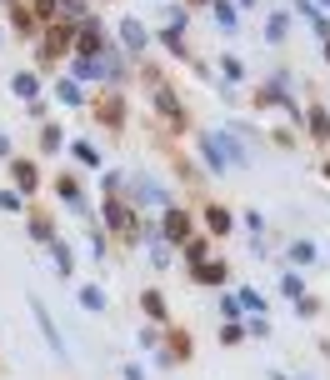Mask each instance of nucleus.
<instances>
[{
    "mask_svg": "<svg viewBox=\"0 0 330 380\" xmlns=\"http://www.w3.org/2000/svg\"><path fill=\"white\" fill-rule=\"evenodd\" d=\"M220 71H226V80H240V75H245V66H240L236 56H226V61H220Z\"/></svg>",
    "mask_w": 330,
    "mask_h": 380,
    "instance_id": "obj_18",
    "label": "nucleus"
},
{
    "mask_svg": "<svg viewBox=\"0 0 330 380\" xmlns=\"http://www.w3.org/2000/svg\"><path fill=\"white\" fill-rule=\"evenodd\" d=\"M150 260H155V265H171V250H165L155 235H150Z\"/></svg>",
    "mask_w": 330,
    "mask_h": 380,
    "instance_id": "obj_21",
    "label": "nucleus"
},
{
    "mask_svg": "<svg viewBox=\"0 0 330 380\" xmlns=\"http://www.w3.org/2000/svg\"><path fill=\"white\" fill-rule=\"evenodd\" d=\"M0 155H11V140H6V130H0Z\"/></svg>",
    "mask_w": 330,
    "mask_h": 380,
    "instance_id": "obj_27",
    "label": "nucleus"
},
{
    "mask_svg": "<svg viewBox=\"0 0 330 380\" xmlns=\"http://www.w3.org/2000/svg\"><path fill=\"white\" fill-rule=\"evenodd\" d=\"M55 195H61L71 210H80L85 200H80V185H75V176H61V180H55Z\"/></svg>",
    "mask_w": 330,
    "mask_h": 380,
    "instance_id": "obj_4",
    "label": "nucleus"
},
{
    "mask_svg": "<svg viewBox=\"0 0 330 380\" xmlns=\"http://www.w3.org/2000/svg\"><path fill=\"white\" fill-rule=\"evenodd\" d=\"M121 30H126V45H130V50H145V40H150V35H145V25H140V20H126Z\"/></svg>",
    "mask_w": 330,
    "mask_h": 380,
    "instance_id": "obj_7",
    "label": "nucleus"
},
{
    "mask_svg": "<svg viewBox=\"0 0 330 380\" xmlns=\"http://www.w3.org/2000/svg\"><path fill=\"white\" fill-rule=\"evenodd\" d=\"M50 250H55V265H61V276H71V270H75V255H71V245H66V240H55Z\"/></svg>",
    "mask_w": 330,
    "mask_h": 380,
    "instance_id": "obj_9",
    "label": "nucleus"
},
{
    "mask_svg": "<svg viewBox=\"0 0 330 380\" xmlns=\"http://www.w3.org/2000/svg\"><path fill=\"white\" fill-rule=\"evenodd\" d=\"M126 380H145V370L140 365H126Z\"/></svg>",
    "mask_w": 330,
    "mask_h": 380,
    "instance_id": "obj_26",
    "label": "nucleus"
},
{
    "mask_svg": "<svg viewBox=\"0 0 330 380\" xmlns=\"http://www.w3.org/2000/svg\"><path fill=\"white\" fill-rule=\"evenodd\" d=\"M291 255H295L300 265H310V260H315V245H310V240H295V245H291Z\"/></svg>",
    "mask_w": 330,
    "mask_h": 380,
    "instance_id": "obj_17",
    "label": "nucleus"
},
{
    "mask_svg": "<svg viewBox=\"0 0 330 380\" xmlns=\"http://www.w3.org/2000/svg\"><path fill=\"white\" fill-rule=\"evenodd\" d=\"M140 305H145V315H150V320H165V300H160L155 290H150V295H140Z\"/></svg>",
    "mask_w": 330,
    "mask_h": 380,
    "instance_id": "obj_12",
    "label": "nucleus"
},
{
    "mask_svg": "<svg viewBox=\"0 0 330 380\" xmlns=\"http://www.w3.org/2000/svg\"><path fill=\"white\" fill-rule=\"evenodd\" d=\"M80 305H85V310H95V315H105V310H110V300H105V290H100V286H85V290H80Z\"/></svg>",
    "mask_w": 330,
    "mask_h": 380,
    "instance_id": "obj_5",
    "label": "nucleus"
},
{
    "mask_svg": "<svg viewBox=\"0 0 330 380\" xmlns=\"http://www.w3.org/2000/svg\"><path fill=\"white\" fill-rule=\"evenodd\" d=\"M265 35H270V40H286V16H281V11L270 16V30H265Z\"/></svg>",
    "mask_w": 330,
    "mask_h": 380,
    "instance_id": "obj_20",
    "label": "nucleus"
},
{
    "mask_svg": "<svg viewBox=\"0 0 330 380\" xmlns=\"http://www.w3.org/2000/svg\"><path fill=\"white\" fill-rule=\"evenodd\" d=\"M55 95H61L66 105H80V85H75V80H61V85H55Z\"/></svg>",
    "mask_w": 330,
    "mask_h": 380,
    "instance_id": "obj_14",
    "label": "nucleus"
},
{
    "mask_svg": "<svg viewBox=\"0 0 330 380\" xmlns=\"http://www.w3.org/2000/svg\"><path fill=\"white\" fill-rule=\"evenodd\" d=\"M35 320H40V331H45V341H50V350L55 355H66V341H61V331H55V320H50V310L35 300Z\"/></svg>",
    "mask_w": 330,
    "mask_h": 380,
    "instance_id": "obj_2",
    "label": "nucleus"
},
{
    "mask_svg": "<svg viewBox=\"0 0 330 380\" xmlns=\"http://www.w3.org/2000/svg\"><path fill=\"white\" fill-rule=\"evenodd\" d=\"M11 90H16V95H35V90H40V80H35V75H16V80H11Z\"/></svg>",
    "mask_w": 330,
    "mask_h": 380,
    "instance_id": "obj_16",
    "label": "nucleus"
},
{
    "mask_svg": "<svg viewBox=\"0 0 330 380\" xmlns=\"http://www.w3.org/2000/svg\"><path fill=\"white\" fill-rule=\"evenodd\" d=\"M240 6H255V0H240Z\"/></svg>",
    "mask_w": 330,
    "mask_h": 380,
    "instance_id": "obj_28",
    "label": "nucleus"
},
{
    "mask_svg": "<svg viewBox=\"0 0 330 380\" xmlns=\"http://www.w3.org/2000/svg\"><path fill=\"white\" fill-rule=\"evenodd\" d=\"M240 305H245V310H265V300H260L255 290H240Z\"/></svg>",
    "mask_w": 330,
    "mask_h": 380,
    "instance_id": "obj_23",
    "label": "nucleus"
},
{
    "mask_svg": "<svg viewBox=\"0 0 330 380\" xmlns=\"http://www.w3.org/2000/svg\"><path fill=\"white\" fill-rule=\"evenodd\" d=\"M66 16H85V0H66Z\"/></svg>",
    "mask_w": 330,
    "mask_h": 380,
    "instance_id": "obj_25",
    "label": "nucleus"
},
{
    "mask_svg": "<svg viewBox=\"0 0 330 380\" xmlns=\"http://www.w3.org/2000/svg\"><path fill=\"white\" fill-rule=\"evenodd\" d=\"M320 6H330V0H320Z\"/></svg>",
    "mask_w": 330,
    "mask_h": 380,
    "instance_id": "obj_29",
    "label": "nucleus"
},
{
    "mask_svg": "<svg viewBox=\"0 0 330 380\" xmlns=\"http://www.w3.org/2000/svg\"><path fill=\"white\" fill-rule=\"evenodd\" d=\"M130 195H135L140 205H165V190H160L155 180H145V176H140V180H130Z\"/></svg>",
    "mask_w": 330,
    "mask_h": 380,
    "instance_id": "obj_3",
    "label": "nucleus"
},
{
    "mask_svg": "<svg viewBox=\"0 0 330 380\" xmlns=\"http://www.w3.org/2000/svg\"><path fill=\"white\" fill-rule=\"evenodd\" d=\"M16 180L30 190V185H35V166H25V160H20V166H16Z\"/></svg>",
    "mask_w": 330,
    "mask_h": 380,
    "instance_id": "obj_22",
    "label": "nucleus"
},
{
    "mask_svg": "<svg viewBox=\"0 0 330 380\" xmlns=\"http://www.w3.org/2000/svg\"><path fill=\"white\" fill-rule=\"evenodd\" d=\"M75 160H80V166H100V150L90 140H75Z\"/></svg>",
    "mask_w": 330,
    "mask_h": 380,
    "instance_id": "obj_11",
    "label": "nucleus"
},
{
    "mask_svg": "<svg viewBox=\"0 0 330 380\" xmlns=\"http://www.w3.org/2000/svg\"><path fill=\"white\" fill-rule=\"evenodd\" d=\"M195 276H200L205 286H220V281H226V265H220V260H205V265L195 270Z\"/></svg>",
    "mask_w": 330,
    "mask_h": 380,
    "instance_id": "obj_8",
    "label": "nucleus"
},
{
    "mask_svg": "<svg viewBox=\"0 0 330 380\" xmlns=\"http://www.w3.org/2000/svg\"><path fill=\"white\" fill-rule=\"evenodd\" d=\"M16 35H35V16L16 6Z\"/></svg>",
    "mask_w": 330,
    "mask_h": 380,
    "instance_id": "obj_15",
    "label": "nucleus"
},
{
    "mask_svg": "<svg viewBox=\"0 0 330 380\" xmlns=\"http://www.w3.org/2000/svg\"><path fill=\"white\" fill-rule=\"evenodd\" d=\"M310 130L325 140V135H330V116H325V111H315V116H310Z\"/></svg>",
    "mask_w": 330,
    "mask_h": 380,
    "instance_id": "obj_19",
    "label": "nucleus"
},
{
    "mask_svg": "<svg viewBox=\"0 0 330 380\" xmlns=\"http://www.w3.org/2000/svg\"><path fill=\"white\" fill-rule=\"evenodd\" d=\"M165 45H171L176 56H185V40H181V30H165Z\"/></svg>",
    "mask_w": 330,
    "mask_h": 380,
    "instance_id": "obj_24",
    "label": "nucleus"
},
{
    "mask_svg": "<svg viewBox=\"0 0 330 380\" xmlns=\"http://www.w3.org/2000/svg\"><path fill=\"white\" fill-rule=\"evenodd\" d=\"M215 20H220V30H236L240 25V16H236L231 0H215Z\"/></svg>",
    "mask_w": 330,
    "mask_h": 380,
    "instance_id": "obj_6",
    "label": "nucleus"
},
{
    "mask_svg": "<svg viewBox=\"0 0 330 380\" xmlns=\"http://www.w3.org/2000/svg\"><path fill=\"white\" fill-rule=\"evenodd\" d=\"M105 215H110V226H121V231L130 235V210H126V205H116V200H110V205H105Z\"/></svg>",
    "mask_w": 330,
    "mask_h": 380,
    "instance_id": "obj_10",
    "label": "nucleus"
},
{
    "mask_svg": "<svg viewBox=\"0 0 330 380\" xmlns=\"http://www.w3.org/2000/svg\"><path fill=\"white\" fill-rule=\"evenodd\" d=\"M210 231H215V235H226V231H231V210H220V205H215V210H210Z\"/></svg>",
    "mask_w": 330,
    "mask_h": 380,
    "instance_id": "obj_13",
    "label": "nucleus"
},
{
    "mask_svg": "<svg viewBox=\"0 0 330 380\" xmlns=\"http://www.w3.org/2000/svg\"><path fill=\"white\" fill-rule=\"evenodd\" d=\"M165 240H190V215L185 210H165Z\"/></svg>",
    "mask_w": 330,
    "mask_h": 380,
    "instance_id": "obj_1",
    "label": "nucleus"
}]
</instances>
